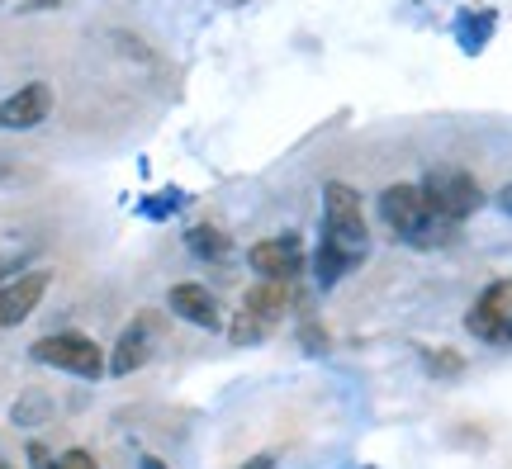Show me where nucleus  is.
Masks as SVG:
<instances>
[{
    "label": "nucleus",
    "mask_w": 512,
    "mask_h": 469,
    "mask_svg": "<svg viewBox=\"0 0 512 469\" xmlns=\"http://www.w3.org/2000/svg\"><path fill=\"white\" fill-rule=\"evenodd\" d=\"M380 218L403 242H413V247H437V242H446L456 233V223L432 209V199L422 195V185H389L380 195Z\"/></svg>",
    "instance_id": "1"
},
{
    "label": "nucleus",
    "mask_w": 512,
    "mask_h": 469,
    "mask_svg": "<svg viewBox=\"0 0 512 469\" xmlns=\"http://www.w3.org/2000/svg\"><path fill=\"white\" fill-rule=\"evenodd\" d=\"M323 237L342 242L351 252H366V214H361V195L351 185L332 181L323 190Z\"/></svg>",
    "instance_id": "2"
},
{
    "label": "nucleus",
    "mask_w": 512,
    "mask_h": 469,
    "mask_svg": "<svg viewBox=\"0 0 512 469\" xmlns=\"http://www.w3.org/2000/svg\"><path fill=\"white\" fill-rule=\"evenodd\" d=\"M422 195L432 199V209H437L441 218H451V223H460V218H470L484 204V190H479L465 171H451V166H437V171H427V181H422Z\"/></svg>",
    "instance_id": "3"
},
{
    "label": "nucleus",
    "mask_w": 512,
    "mask_h": 469,
    "mask_svg": "<svg viewBox=\"0 0 512 469\" xmlns=\"http://www.w3.org/2000/svg\"><path fill=\"white\" fill-rule=\"evenodd\" d=\"M34 361L57 365V370H67V375L95 379L105 370V351H100L91 337H81V332H57V337H43V342L34 346Z\"/></svg>",
    "instance_id": "4"
},
{
    "label": "nucleus",
    "mask_w": 512,
    "mask_h": 469,
    "mask_svg": "<svg viewBox=\"0 0 512 469\" xmlns=\"http://www.w3.org/2000/svg\"><path fill=\"white\" fill-rule=\"evenodd\" d=\"M465 327L475 332L479 342H508L512 337V280H498L475 299Z\"/></svg>",
    "instance_id": "5"
},
{
    "label": "nucleus",
    "mask_w": 512,
    "mask_h": 469,
    "mask_svg": "<svg viewBox=\"0 0 512 469\" xmlns=\"http://www.w3.org/2000/svg\"><path fill=\"white\" fill-rule=\"evenodd\" d=\"M304 266V242L299 233H280V237H266L252 247V271L261 280H294Z\"/></svg>",
    "instance_id": "6"
},
{
    "label": "nucleus",
    "mask_w": 512,
    "mask_h": 469,
    "mask_svg": "<svg viewBox=\"0 0 512 469\" xmlns=\"http://www.w3.org/2000/svg\"><path fill=\"white\" fill-rule=\"evenodd\" d=\"M48 109H53V91L43 81H29L10 100H0V128H34L48 119Z\"/></svg>",
    "instance_id": "7"
},
{
    "label": "nucleus",
    "mask_w": 512,
    "mask_h": 469,
    "mask_svg": "<svg viewBox=\"0 0 512 469\" xmlns=\"http://www.w3.org/2000/svg\"><path fill=\"white\" fill-rule=\"evenodd\" d=\"M43 289H48V271L19 275L15 285H5V289H0V327L24 323V318H29V313L38 308V299H43Z\"/></svg>",
    "instance_id": "8"
},
{
    "label": "nucleus",
    "mask_w": 512,
    "mask_h": 469,
    "mask_svg": "<svg viewBox=\"0 0 512 469\" xmlns=\"http://www.w3.org/2000/svg\"><path fill=\"white\" fill-rule=\"evenodd\" d=\"M152 337H157L152 318H138V323H128L124 337H119V346H114V356H110V370H114V375H133V370L147 361V351H152Z\"/></svg>",
    "instance_id": "9"
},
{
    "label": "nucleus",
    "mask_w": 512,
    "mask_h": 469,
    "mask_svg": "<svg viewBox=\"0 0 512 469\" xmlns=\"http://www.w3.org/2000/svg\"><path fill=\"white\" fill-rule=\"evenodd\" d=\"M171 308L181 313L185 323H195V327H219V304H214V294L200 285H176L171 294Z\"/></svg>",
    "instance_id": "10"
},
{
    "label": "nucleus",
    "mask_w": 512,
    "mask_h": 469,
    "mask_svg": "<svg viewBox=\"0 0 512 469\" xmlns=\"http://www.w3.org/2000/svg\"><path fill=\"white\" fill-rule=\"evenodd\" d=\"M361 256H366V252H351V247H342V242L323 237V247H318V256H313L318 285H337V280H342L351 266H361Z\"/></svg>",
    "instance_id": "11"
},
{
    "label": "nucleus",
    "mask_w": 512,
    "mask_h": 469,
    "mask_svg": "<svg viewBox=\"0 0 512 469\" xmlns=\"http://www.w3.org/2000/svg\"><path fill=\"white\" fill-rule=\"evenodd\" d=\"M285 308H290V280H261V285L247 294V313H256L266 327H271Z\"/></svg>",
    "instance_id": "12"
},
{
    "label": "nucleus",
    "mask_w": 512,
    "mask_h": 469,
    "mask_svg": "<svg viewBox=\"0 0 512 469\" xmlns=\"http://www.w3.org/2000/svg\"><path fill=\"white\" fill-rule=\"evenodd\" d=\"M185 242H190V252H200V256H228V237L214 233V228H195Z\"/></svg>",
    "instance_id": "13"
},
{
    "label": "nucleus",
    "mask_w": 512,
    "mask_h": 469,
    "mask_svg": "<svg viewBox=\"0 0 512 469\" xmlns=\"http://www.w3.org/2000/svg\"><path fill=\"white\" fill-rule=\"evenodd\" d=\"M57 469H100V465L86 451H67V455H57Z\"/></svg>",
    "instance_id": "14"
},
{
    "label": "nucleus",
    "mask_w": 512,
    "mask_h": 469,
    "mask_svg": "<svg viewBox=\"0 0 512 469\" xmlns=\"http://www.w3.org/2000/svg\"><path fill=\"white\" fill-rule=\"evenodd\" d=\"M242 469H275V460H271V455H256V460H247Z\"/></svg>",
    "instance_id": "15"
},
{
    "label": "nucleus",
    "mask_w": 512,
    "mask_h": 469,
    "mask_svg": "<svg viewBox=\"0 0 512 469\" xmlns=\"http://www.w3.org/2000/svg\"><path fill=\"white\" fill-rule=\"evenodd\" d=\"M143 469H166V465L157 460V455H143Z\"/></svg>",
    "instance_id": "16"
},
{
    "label": "nucleus",
    "mask_w": 512,
    "mask_h": 469,
    "mask_svg": "<svg viewBox=\"0 0 512 469\" xmlns=\"http://www.w3.org/2000/svg\"><path fill=\"white\" fill-rule=\"evenodd\" d=\"M498 204H503V209H508V214H512V185H508V190H503V195H498Z\"/></svg>",
    "instance_id": "17"
},
{
    "label": "nucleus",
    "mask_w": 512,
    "mask_h": 469,
    "mask_svg": "<svg viewBox=\"0 0 512 469\" xmlns=\"http://www.w3.org/2000/svg\"><path fill=\"white\" fill-rule=\"evenodd\" d=\"M0 469H15V465H5V460H0Z\"/></svg>",
    "instance_id": "18"
},
{
    "label": "nucleus",
    "mask_w": 512,
    "mask_h": 469,
    "mask_svg": "<svg viewBox=\"0 0 512 469\" xmlns=\"http://www.w3.org/2000/svg\"><path fill=\"white\" fill-rule=\"evenodd\" d=\"M508 342H512V337H508Z\"/></svg>",
    "instance_id": "19"
}]
</instances>
